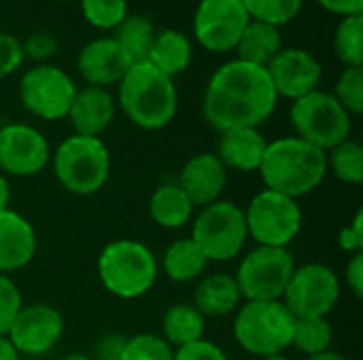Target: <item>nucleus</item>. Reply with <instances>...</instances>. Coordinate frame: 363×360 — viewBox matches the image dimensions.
<instances>
[{
  "label": "nucleus",
  "mask_w": 363,
  "mask_h": 360,
  "mask_svg": "<svg viewBox=\"0 0 363 360\" xmlns=\"http://www.w3.org/2000/svg\"><path fill=\"white\" fill-rule=\"evenodd\" d=\"M279 104L266 68L232 59L215 70L204 98V121L219 134L236 127H259Z\"/></svg>",
  "instance_id": "obj_1"
},
{
  "label": "nucleus",
  "mask_w": 363,
  "mask_h": 360,
  "mask_svg": "<svg viewBox=\"0 0 363 360\" xmlns=\"http://www.w3.org/2000/svg\"><path fill=\"white\" fill-rule=\"evenodd\" d=\"M257 172L266 189L300 199L325 180L328 155L298 136H283L268 142Z\"/></svg>",
  "instance_id": "obj_2"
},
{
  "label": "nucleus",
  "mask_w": 363,
  "mask_h": 360,
  "mask_svg": "<svg viewBox=\"0 0 363 360\" xmlns=\"http://www.w3.org/2000/svg\"><path fill=\"white\" fill-rule=\"evenodd\" d=\"M117 102L125 117L140 129L157 132L172 123L179 110L174 79L149 62H136L117 85Z\"/></svg>",
  "instance_id": "obj_3"
},
{
  "label": "nucleus",
  "mask_w": 363,
  "mask_h": 360,
  "mask_svg": "<svg viewBox=\"0 0 363 360\" xmlns=\"http://www.w3.org/2000/svg\"><path fill=\"white\" fill-rule=\"evenodd\" d=\"M160 263L153 250L132 238L108 242L98 257V278L104 291L117 299L145 297L157 282Z\"/></svg>",
  "instance_id": "obj_4"
},
{
  "label": "nucleus",
  "mask_w": 363,
  "mask_h": 360,
  "mask_svg": "<svg viewBox=\"0 0 363 360\" xmlns=\"http://www.w3.org/2000/svg\"><path fill=\"white\" fill-rule=\"evenodd\" d=\"M57 182L72 195H96L111 176V151L102 138L72 134L51 155Z\"/></svg>",
  "instance_id": "obj_5"
},
{
  "label": "nucleus",
  "mask_w": 363,
  "mask_h": 360,
  "mask_svg": "<svg viewBox=\"0 0 363 360\" xmlns=\"http://www.w3.org/2000/svg\"><path fill=\"white\" fill-rule=\"evenodd\" d=\"M294 327L296 318L283 301H245L236 310L234 339L245 352L264 359L291 348Z\"/></svg>",
  "instance_id": "obj_6"
},
{
  "label": "nucleus",
  "mask_w": 363,
  "mask_h": 360,
  "mask_svg": "<svg viewBox=\"0 0 363 360\" xmlns=\"http://www.w3.org/2000/svg\"><path fill=\"white\" fill-rule=\"evenodd\" d=\"M208 263H225L242 255L249 231L245 210L228 199L213 202L194 216L189 236Z\"/></svg>",
  "instance_id": "obj_7"
},
{
  "label": "nucleus",
  "mask_w": 363,
  "mask_h": 360,
  "mask_svg": "<svg viewBox=\"0 0 363 360\" xmlns=\"http://www.w3.org/2000/svg\"><path fill=\"white\" fill-rule=\"evenodd\" d=\"M289 121L298 138L325 153L349 140L353 132V117L332 93L321 89L294 100L289 108Z\"/></svg>",
  "instance_id": "obj_8"
},
{
  "label": "nucleus",
  "mask_w": 363,
  "mask_h": 360,
  "mask_svg": "<svg viewBox=\"0 0 363 360\" xmlns=\"http://www.w3.org/2000/svg\"><path fill=\"white\" fill-rule=\"evenodd\" d=\"M242 210L249 240L257 242V246L289 248L304 225V212L298 199L270 189L255 193Z\"/></svg>",
  "instance_id": "obj_9"
},
{
  "label": "nucleus",
  "mask_w": 363,
  "mask_h": 360,
  "mask_svg": "<svg viewBox=\"0 0 363 360\" xmlns=\"http://www.w3.org/2000/svg\"><path fill=\"white\" fill-rule=\"evenodd\" d=\"M294 269L289 248L257 246L242 257L234 278L245 301H281Z\"/></svg>",
  "instance_id": "obj_10"
},
{
  "label": "nucleus",
  "mask_w": 363,
  "mask_h": 360,
  "mask_svg": "<svg viewBox=\"0 0 363 360\" xmlns=\"http://www.w3.org/2000/svg\"><path fill=\"white\" fill-rule=\"evenodd\" d=\"M342 282L325 263L296 265L283 303L294 318H328L340 301Z\"/></svg>",
  "instance_id": "obj_11"
},
{
  "label": "nucleus",
  "mask_w": 363,
  "mask_h": 360,
  "mask_svg": "<svg viewBox=\"0 0 363 360\" xmlns=\"http://www.w3.org/2000/svg\"><path fill=\"white\" fill-rule=\"evenodd\" d=\"M77 89L66 70L53 64H36L19 81V100L36 119L60 121L68 117Z\"/></svg>",
  "instance_id": "obj_12"
},
{
  "label": "nucleus",
  "mask_w": 363,
  "mask_h": 360,
  "mask_svg": "<svg viewBox=\"0 0 363 360\" xmlns=\"http://www.w3.org/2000/svg\"><path fill=\"white\" fill-rule=\"evenodd\" d=\"M249 21L240 0H200L194 15V36L206 51L228 53L236 49Z\"/></svg>",
  "instance_id": "obj_13"
},
{
  "label": "nucleus",
  "mask_w": 363,
  "mask_h": 360,
  "mask_svg": "<svg viewBox=\"0 0 363 360\" xmlns=\"http://www.w3.org/2000/svg\"><path fill=\"white\" fill-rule=\"evenodd\" d=\"M51 159L45 134L28 123H6L0 127V172L17 178L40 174Z\"/></svg>",
  "instance_id": "obj_14"
},
{
  "label": "nucleus",
  "mask_w": 363,
  "mask_h": 360,
  "mask_svg": "<svg viewBox=\"0 0 363 360\" xmlns=\"http://www.w3.org/2000/svg\"><path fill=\"white\" fill-rule=\"evenodd\" d=\"M64 316L49 303L23 306L9 331V342L23 356L49 354L64 335Z\"/></svg>",
  "instance_id": "obj_15"
},
{
  "label": "nucleus",
  "mask_w": 363,
  "mask_h": 360,
  "mask_svg": "<svg viewBox=\"0 0 363 360\" xmlns=\"http://www.w3.org/2000/svg\"><path fill=\"white\" fill-rule=\"evenodd\" d=\"M270 83L279 98L300 100L319 89L323 79V68L319 59L306 49H281L279 55L266 66Z\"/></svg>",
  "instance_id": "obj_16"
},
{
  "label": "nucleus",
  "mask_w": 363,
  "mask_h": 360,
  "mask_svg": "<svg viewBox=\"0 0 363 360\" xmlns=\"http://www.w3.org/2000/svg\"><path fill=\"white\" fill-rule=\"evenodd\" d=\"M132 64L134 62L113 36H102L85 42L77 57V68L85 83L102 89L119 85Z\"/></svg>",
  "instance_id": "obj_17"
},
{
  "label": "nucleus",
  "mask_w": 363,
  "mask_h": 360,
  "mask_svg": "<svg viewBox=\"0 0 363 360\" xmlns=\"http://www.w3.org/2000/svg\"><path fill=\"white\" fill-rule=\"evenodd\" d=\"M177 185L196 208H204L221 199L228 187V168L215 153H198L183 163Z\"/></svg>",
  "instance_id": "obj_18"
},
{
  "label": "nucleus",
  "mask_w": 363,
  "mask_h": 360,
  "mask_svg": "<svg viewBox=\"0 0 363 360\" xmlns=\"http://www.w3.org/2000/svg\"><path fill=\"white\" fill-rule=\"evenodd\" d=\"M38 250L34 225L19 212L0 210V274L23 269L32 263Z\"/></svg>",
  "instance_id": "obj_19"
},
{
  "label": "nucleus",
  "mask_w": 363,
  "mask_h": 360,
  "mask_svg": "<svg viewBox=\"0 0 363 360\" xmlns=\"http://www.w3.org/2000/svg\"><path fill=\"white\" fill-rule=\"evenodd\" d=\"M115 108H117V102L108 89L85 85L77 89L66 119L74 127V134L100 138L113 123Z\"/></svg>",
  "instance_id": "obj_20"
},
{
  "label": "nucleus",
  "mask_w": 363,
  "mask_h": 360,
  "mask_svg": "<svg viewBox=\"0 0 363 360\" xmlns=\"http://www.w3.org/2000/svg\"><path fill=\"white\" fill-rule=\"evenodd\" d=\"M268 149L266 136L259 127H236L219 134L217 157L228 170L257 172Z\"/></svg>",
  "instance_id": "obj_21"
},
{
  "label": "nucleus",
  "mask_w": 363,
  "mask_h": 360,
  "mask_svg": "<svg viewBox=\"0 0 363 360\" xmlns=\"http://www.w3.org/2000/svg\"><path fill=\"white\" fill-rule=\"evenodd\" d=\"M242 295L234 276L211 274L204 276L194 291V308L204 318H223L236 314L242 306Z\"/></svg>",
  "instance_id": "obj_22"
},
{
  "label": "nucleus",
  "mask_w": 363,
  "mask_h": 360,
  "mask_svg": "<svg viewBox=\"0 0 363 360\" xmlns=\"http://www.w3.org/2000/svg\"><path fill=\"white\" fill-rule=\"evenodd\" d=\"M191 59H194V47L189 36L174 28H166L155 34L147 57L151 66H155L160 72H164L170 79L183 74L191 66Z\"/></svg>",
  "instance_id": "obj_23"
},
{
  "label": "nucleus",
  "mask_w": 363,
  "mask_h": 360,
  "mask_svg": "<svg viewBox=\"0 0 363 360\" xmlns=\"http://www.w3.org/2000/svg\"><path fill=\"white\" fill-rule=\"evenodd\" d=\"M196 206L177 182L160 185L149 197V216L162 229H181L191 223Z\"/></svg>",
  "instance_id": "obj_24"
},
{
  "label": "nucleus",
  "mask_w": 363,
  "mask_h": 360,
  "mask_svg": "<svg viewBox=\"0 0 363 360\" xmlns=\"http://www.w3.org/2000/svg\"><path fill=\"white\" fill-rule=\"evenodd\" d=\"M283 49V34L281 28L264 23V21H255L251 19L245 28V32L240 34L238 42H236V53L240 62L266 68Z\"/></svg>",
  "instance_id": "obj_25"
},
{
  "label": "nucleus",
  "mask_w": 363,
  "mask_h": 360,
  "mask_svg": "<svg viewBox=\"0 0 363 360\" xmlns=\"http://www.w3.org/2000/svg\"><path fill=\"white\" fill-rule=\"evenodd\" d=\"M206 257L191 238L174 240L162 255V272L166 274L168 280L177 284H189L200 280L206 272Z\"/></svg>",
  "instance_id": "obj_26"
},
{
  "label": "nucleus",
  "mask_w": 363,
  "mask_h": 360,
  "mask_svg": "<svg viewBox=\"0 0 363 360\" xmlns=\"http://www.w3.org/2000/svg\"><path fill=\"white\" fill-rule=\"evenodd\" d=\"M206 318L194 308V303H174L162 318V337L177 350L191 342L204 339Z\"/></svg>",
  "instance_id": "obj_27"
},
{
  "label": "nucleus",
  "mask_w": 363,
  "mask_h": 360,
  "mask_svg": "<svg viewBox=\"0 0 363 360\" xmlns=\"http://www.w3.org/2000/svg\"><path fill=\"white\" fill-rule=\"evenodd\" d=\"M155 25L145 15H128L117 28H115V40L121 45V49L128 53V57L136 62H147L153 38H155Z\"/></svg>",
  "instance_id": "obj_28"
},
{
  "label": "nucleus",
  "mask_w": 363,
  "mask_h": 360,
  "mask_svg": "<svg viewBox=\"0 0 363 360\" xmlns=\"http://www.w3.org/2000/svg\"><path fill=\"white\" fill-rule=\"evenodd\" d=\"M334 327L328 318H296L291 346L304 356H315L332 350Z\"/></svg>",
  "instance_id": "obj_29"
},
{
  "label": "nucleus",
  "mask_w": 363,
  "mask_h": 360,
  "mask_svg": "<svg viewBox=\"0 0 363 360\" xmlns=\"http://www.w3.org/2000/svg\"><path fill=\"white\" fill-rule=\"evenodd\" d=\"M328 172H332L340 182L357 187L363 182V146L349 138L328 153Z\"/></svg>",
  "instance_id": "obj_30"
},
{
  "label": "nucleus",
  "mask_w": 363,
  "mask_h": 360,
  "mask_svg": "<svg viewBox=\"0 0 363 360\" xmlns=\"http://www.w3.org/2000/svg\"><path fill=\"white\" fill-rule=\"evenodd\" d=\"M334 53L345 68H363V13L340 19L334 34Z\"/></svg>",
  "instance_id": "obj_31"
},
{
  "label": "nucleus",
  "mask_w": 363,
  "mask_h": 360,
  "mask_svg": "<svg viewBox=\"0 0 363 360\" xmlns=\"http://www.w3.org/2000/svg\"><path fill=\"white\" fill-rule=\"evenodd\" d=\"M240 2L251 19L264 21L277 28L294 21L300 15L302 4H304V0H240Z\"/></svg>",
  "instance_id": "obj_32"
},
{
  "label": "nucleus",
  "mask_w": 363,
  "mask_h": 360,
  "mask_svg": "<svg viewBox=\"0 0 363 360\" xmlns=\"http://www.w3.org/2000/svg\"><path fill=\"white\" fill-rule=\"evenodd\" d=\"M119 360H174V348L157 333H138L125 339Z\"/></svg>",
  "instance_id": "obj_33"
},
{
  "label": "nucleus",
  "mask_w": 363,
  "mask_h": 360,
  "mask_svg": "<svg viewBox=\"0 0 363 360\" xmlns=\"http://www.w3.org/2000/svg\"><path fill=\"white\" fill-rule=\"evenodd\" d=\"M81 13L91 28L115 30L130 13L128 0H79Z\"/></svg>",
  "instance_id": "obj_34"
},
{
  "label": "nucleus",
  "mask_w": 363,
  "mask_h": 360,
  "mask_svg": "<svg viewBox=\"0 0 363 360\" xmlns=\"http://www.w3.org/2000/svg\"><path fill=\"white\" fill-rule=\"evenodd\" d=\"M332 95L351 117H359L363 112V68H345L336 79Z\"/></svg>",
  "instance_id": "obj_35"
},
{
  "label": "nucleus",
  "mask_w": 363,
  "mask_h": 360,
  "mask_svg": "<svg viewBox=\"0 0 363 360\" xmlns=\"http://www.w3.org/2000/svg\"><path fill=\"white\" fill-rule=\"evenodd\" d=\"M23 308V297L19 286L11 276L0 274V337H6L19 310Z\"/></svg>",
  "instance_id": "obj_36"
},
{
  "label": "nucleus",
  "mask_w": 363,
  "mask_h": 360,
  "mask_svg": "<svg viewBox=\"0 0 363 360\" xmlns=\"http://www.w3.org/2000/svg\"><path fill=\"white\" fill-rule=\"evenodd\" d=\"M23 55L34 59L36 64H49V59L57 53L60 40L51 32H34L26 40H21Z\"/></svg>",
  "instance_id": "obj_37"
},
{
  "label": "nucleus",
  "mask_w": 363,
  "mask_h": 360,
  "mask_svg": "<svg viewBox=\"0 0 363 360\" xmlns=\"http://www.w3.org/2000/svg\"><path fill=\"white\" fill-rule=\"evenodd\" d=\"M23 47L21 40L13 34L0 32V79L15 74L23 64Z\"/></svg>",
  "instance_id": "obj_38"
},
{
  "label": "nucleus",
  "mask_w": 363,
  "mask_h": 360,
  "mask_svg": "<svg viewBox=\"0 0 363 360\" xmlns=\"http://www.w3.org/2000/svg\"><path fill=\"white\" fill-rule=\"evenodd\" d=\"M174 360H230L221 346L211 339H198L174 350Z\"/></svg>",
  "instance_id": "obj_39"
},
{
  "label": "nucleus",
  "mask_w": 363,
  "mask_h": 360,
  "mask_svg": "<svg viewBox=\"0 0 363 360\" xmlns=\"http://www.w3.org/2000/svg\"><path fill=\"white\" fill-rule=\"evenodd\" d=\"M338 248L347 255L363 252V210L359 208L349 225L338 231Z\"/></svg>",
  "instance_id": "obj_40"
},
{
  "label": "nucleus",
  "mask_w": 363,
  "mask_h": 360,
  "mask_svg": "<svg viewBox=\"0 0 363 360\" xmlns=\"http://www.w3.org/2000/svg\"><path fill=\"white\" fill-rule=\"evenodd\" d=\"M345 282L349 286V291L362 299L363 297V252L357 255H351V259L347 261V267H345Z\"/></svg>",
  "instance_id": "obj_41"
},
{
  "label": "nucleus",
  "mask_w": 363,
  "mask_h": 360,
  "mask_svg": "<svg viewBox=\"0 0 363 360\" xmlns=\"http://www.w3.org/2000/svg\"><path fill=\"white\" fill-rule=\"evenodd\" d=\"M317 4L340 17H351V15L363 13V0H317Z\"/></svg>",
  "instance_id": "obj_42"
},
{
  "label": "nucleus",
  "mask_w": 363,
  "mask_h": 360,
  "mask_svg": "<svg viewBox=\"0 0 363 360\" xmlns=\"http://www.w3.org/2000/svg\"><path fill=\"white\" fill-rule=\"evenodd\" d=\"M125 339H128V337H123V335H108V337H104V339L98 344V348H96V359L119 360Z\"/></svg>",
  "instance_id": "obj_43"
},
{
  "label": "nucleus",
  "mask_w": 363,
  "mask_h": 360,
  "mask_svg": "<svg viewBox=\"0 0 363 360\" xmlns=\"http://www.w3.org/2000/svg\"><path fill=\"white\" fill-rule=\"evenodd\" d=\"M0 360H21V354L9 342V337H0Z\"/></svg>",
  "instance_id": "obj_44"
},
{
  "label": "nucleus",
  "mask_w": 363,
  "mask_h": 360,
  "mask_svg": "<svg viewBox=\"0 0 363 360\" xmlns=\"http://www.w3.org/2000/svg\"><path fill=\"white\" fill-rule=\"evenodd\" d=\"M11 204V182L9 178L0 172V210H6Z\"/></svg>",
  "instance_id": "obj_45"
},
{
  "label": "nucleus",
  "mask_w": 363,
  "mask_h": 360,
  "mask_svg": "<svg viewBox=\"0 0 363 360\" xmlns=\"http://www.w3.org/2000/svg\"><path fill=\"white\" fill-rule=\"evenodd\" d=\"M304 360H349L347 356H342L340 352L336 350H328V352H321V354H315V356H306Z\"/></svg>",
  "instance_id": "obj_46"
},
{
  "label": "nucleus",
  "mask_w": 363,
  "mask_h": 360,
  "mask_svg": "<svg viewBox=\"0 0 363 360\" xmlns=\"http://www.w3.org/2000/svg\"><path fill=\"white\" fill-rule=\"evenodd\" d=\"M62 360H91L87 354H81V352H72V354H66Z\"/></svg>",
  "instance_id": "obj_47"
},
{
  "label": "nucleus",
  "mask_w": 363,
  "mask_h": 360,
  "mask_svg": "<svg viewBox=\"0 0 363 360\" xmlns=\"http://www.w3.org/2000/svg\"><path fill=\"white\" fill-rule=\"evenodd\" d=\"M259 360H294V359H289V356L283 352V354H272V356H264V359H259Z\"/></svg>",
  "instance_id": "obj_48"
},
{
  "label": "nucleus",
  "mask_w": 363,
  "mask_h": 360,
  "mask_svg": "<svg viewBox=\"0 0 363 360\" xmlns=\"http://www.w3.org/2000/svg\"><path fill=\"white\" fill-rule=\"evenodd\" d=\"M66 2H72V0H66Z\"/></svg>",
  "instance_id": "obj_49"
}]
</instances>
